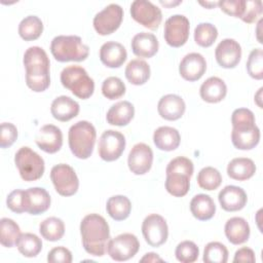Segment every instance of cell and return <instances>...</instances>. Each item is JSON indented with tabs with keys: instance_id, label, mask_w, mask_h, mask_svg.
I'll list each match as a JSON object with an SVG mask.
<instances>
[{
	"instance_id": "cell-41",
	"label": "cell",
	"mask_w": 263,
	"mask_h": 263,
	"mask_svg": "<svg viewBox=\"0 0 263 263\" xmlns=\"http://www.w3.org/2000/svg\"><path fill=\"white\" fill-rule=\"evenodd\" d=\"M126 87L123 81L115 76L106 78L102 83V93L109 100H116L125 93Z\"/></svg>"
},
{
	"instance_id": "cell-12",
	"label": "cell",
	"mask_w": 263,
	"mask_h": 263,
	"mask_svg": "<svg viewBox=\"0 0 263 263\" xmlns=\"http://www.w3.org/2000/svg\"><path fill=\"white\" fill-rule=\"evenodd\" d=\"M190 23L183 14H174L164 23V40L172 47L184 45L189 37Z\"/></svg>"
},
{
	"instance_id": "cell-13",
	"label": "cell",
	"mask_w": 263,
	"mask_h": 263,
	"mask_svg": "<svg viewBox=\"0 0 263 263\" xmlns=\"http://www.w3.org/2000/svg\"><path fill=\"white\" fill-rule=\"evenodd\" d=\"M125 138L117 130H105L99 141V155L105 161L117 160L125 149Z\"/></svg>"
},
{
	"instance_id": "cell-23",
	"label": "cell",
	"mask_w": 263,
	"mask_h": 263,
	"mask_svg": "<svg viewBox=\"0 0 263 263\" xmlns=\"http://www.w3.org/2000/svg\"><path fill=\"white\" fill-rule=\"evenodd\" d=\"M126 58V49L119 42L107 41L100 48V60L109 68H119Z\"/></svg>"
},
{
	"instance_id": "cell-53",
	"label": "cell",
	"mask_w": 263,
	"mask_h": 263,
	"mask_svg": "<svg viewBox=\"0 0 263 263\" xmlns=\"http://www.w3.org/2000/svg\"><path fill=\"white\" fill-rule=\"evenodd\" d=\"M262 87H260L259 88V90H258V92L255 95V101H256V103H257V105L260 107V108H262V104H261V93H262Z\"/></svg>"
},
{
	"instance_id": "cell-6",
	"label": "cell",
	"mask_w": 263,
	"mask_h": 263,
	"mask_svg": "<svg viewBox=\"0 0 263 263\" xmlns=\"http://www.w3.org/2000/svg\"><path fill=\"white\" fill-rule=\"evenodd\" d=\"M14 163L24 181L31 182L40 179L45 170L43 158L31 148L21 147L14 155Z\"/></svg>"
},
{
	"instance_id": "cell-1",
	"label": "cell",
	"mask_w": 263,
	"mask_h": 263,
	"mask_svg": "<svg viewBox=\"0 0 263 263\" xmlns=\"http://www.w3.org/2000/svg\"><path fill=\"white\" fill-rule=\"evenodd\" d=\"M80 234L86 253L96 257L105 254L110 238V228L104 217L95 213L86 215L80 223Z\"/></svg>"
},
{
	"instance_id": "cell-9",
	"label": "cell",
	"mask_w": 263,
	"mask_h": 263,
	"mask_svg": "<svg viewBox=\"0 0 263 263\" xmlns=\"http://www.w3.org/2000/svg\"><path fill=\"white\" fill-rule=\"evenodd\" d=\"M130 15L137 23L150 30H156L162 21L160 8L148 0L133 1Z\"/></svg>"
},
{
	"instance_id": "cell-11",
	"label": "cell",
	"mask_w": 263,
	"mask_h": 263,
	"mask_svg": "<svg viewBox=\"0 0 263 263\" xmlns=\"http://www.w3.org/2000/svg\"><path fill=\"white\" fill-rule=\"evenodd\" d=\"M142 233L149 246L160 247L168 236V227L165 219L158 214L148 215L142 223Z\"/></svg>"
},
{
	"instance_id": "cell-35",
	"label": "cell",
	"mask_w": 263,
	"mask_h": 263,
	"mask_svg": "<svg viewBox=\"0 0 263 263\" xmlns=\"http://www.w3.org/2000/svg\"><path fill=\"white\" fill-rule=\"evenodd\" d=\"M18 252L27 258L36 257L42 250L41 239L34 233H22L16 241Z\"/></svg>"
},
{
	"instance_id": "cell-25",
	"label": "cell",
	"mask_w": 263,
	"mask_h": 263,
	"mask_svg": "<svg viewBox=\"0 0 263 263\" xmlns=\"http://www.w3.org/2000/svg\"><path fill=\"white\" fill-rule=\"evenodd\" d=\"M225 235L232 245H241L250 237V226L241 217H232L227 220L224 227Z\"/></svg>"
},
{
	"instance_id": "cell-18",
	"label": "cell",
	"mask_w": 263,
	"mask_h": 263,
	"mask_svg": "<svg viewBox=\"0 0 263 263\" xmlns=\"http://www.w3.org/2000/svg\"><path fill=\"white\" fill-rule=\"evenodd\" d=\"M25 212L30 215H40L46 212L50 206V196L48 192L41 187H32L24 190Z\"/></svg>"
},
{
	"instance_id": "cell-46",
	"label": "cell",
	"mask_w": 263,
	"mask_h": 263,
	"mask_svg": "<svg viewBox=\"0 0 263 263\" xmlns=\"http://www.w3.org/2000/svg\"><path fill=\"white\" fill-rule=\"evenodd\" d=\"M262 13V1L261 0H246L245 11L241 16V21L247 24H252Z\"/></svg>"
},
{
	"instance_id": "cell-34",
	"label": "cell",
	"mask_w": 263,
	"mask_h": 263,
	"mask_svg": "<svg viewBox=\"0 0 263 263\" xmlns=\"http://www.w3.org/2000/svg\"><path fill=\"white\" fill-rule=\"evenodd\" d=\"M43 32V23L37 15H28L24 17L18 25V34L26 40H36Z\"/></svg>"
},
{
	"instance_id": "cell-49",
	"label": "cell",
	"mask_w": 263,
	"mask_h": 263,
	"mask_svg": "<svg viewBox=\"0 0 263 263\" xmlns=\"http://www.w3.org/2000/svg\"><path fill=\"white\" fill-rule=\"evenodd\" d=\"M7 208L13 213H24L25 212V199H24V190L15 189L11 191L6 198Z\"/></svg>"
},
{
	"instance_id": "cell-50",
	"label": "cell",
	"mask_w": 263,
	"mask_h": 263,
	"mask_svg": "<svg viewBox=\"0 0 263 263\" xmlns=\"http://www.w3.org/2000/svg\"><path fill=\"white\" fill-rule=\"evenodd\" d=\"M47 261L49 263H71L72 253L65 247H57L48 252Z\"/></svg>"
},
{
	"instance_id": "cell-51",
	"label": "cell",
	"mask_w": 263,
	"mask_h": 263,
	"mask_svg": "<svg viewBox=\"0 0 263 263\" xmlns=\"http://www.w3.org/2000/svg\"><path fill=\"white\" fill-rule=\"evenodd\" d=\"M256 261V257H255V253L252 249L247 248V247H242L240 249H238L235 254H234V258H233V262H250V263H254Z\"/></svg>"
},
{
	"instance_id": "cell-32",
	"label": "cell",
	"mask_w": 263,
	"mask_h": 263,
	"mask_svg": "<svg viewBox=\"0 0 263 263\" xmlns=\"http://www.w3.org/2000/svg\"><path fill=\"white\" fill-rule=\"evenodd\" d=\"M108 215L115 221L125 220L132 211V202L124 195H113L106 203Z\"/></svg>"
},
{
	"instance_id": "cell-37",
	"label": "cell",
	"mask_w": 263,
	"mask_h": 263,
	"mask_svg": "<svg viewBox=\"0 0 263 263\" xmlns=\"http://www.w3.org/2000/svg\"><path fill=\"white\" fill-rule=\"evenodd\" d=\"M20 226L9 218L0 220V242L5 248H12L21 235Z\"/></svg>"
},
{
	"instance_id": "cell-43",
	"label": "cell",
	"mask_w": 263,
	"mask_h": 263,
	"mask_svg": "<svg viewBox=\"0 0 263 263\" xmlns=\"http://www.w3.org/2000/svg\"><path fill=\"white\" fill-rule=\"evenodd\" d=\"M247 70L252 78L256 80L263 78V51L261 48H255L250 52L247 62Z\"/></svg>"
},
{
	"instance_id": "cell-36",
	"label": "cell",
	"mask_w": 263,
	"mask_h": 263,
	"mask_svg": "<svg viewBox=\"0 0 263 263\" xmlns=\"http://www.w3.org/2000/svg\"><path fill=\"white\" fill-rule=\"evenodd\" d=\"M190 188V177L179 174L172 173L166 175L165 179V189L166 191L176 197H182L187 194Z\"/></svg>"
},
{
	"instance_id": "cell-15",
	"label": "cell",
	"mask_w": 263,
	"mask_h": 263,
	"mask_svg": "<svg viewBox=\"0 0 263 263\" xmlns=\"http://www.w3.org/2000/svg\"><path fill=\"white\" fill-rule=\"evenodd\" d=\"M216 61L222 68H235L241 59V47L232 38L223 39L215 49Z\"/></svg>"
},
{
	"instance_id": "cell-42",
	"label": "cell",
	"mask_w": 263,
	"mask_h": 263,
	"mask_svg": "<svg viewBox=\"0 0 263 263\" xmlns=\"http://www.w3.org/2000/svg\"><path fill=\"white\" fill-rule=\"evenodd\" d=\"M176 258L182 263H193L197 260L199 255V249L195 242L191 240L181 241L175 251Z\"/></svg>"
},
{
	"instance_id": "cell-4",
	"label": "cell",
	"mask_w": 263,
	"mask_h": 263,
	"mask_svg": "<svg viewBox=\"0 0 263 263\" xmlns=\"http://www.w3.org/2000/svg\"><path fill=\"white\" fill-rule=\"evenodd\" d=\"M50 51L58 62H82L89 53V47L76 35H59L50 43Z\"/></svg>"
},
{
	"instance_id": "cell-45",
	"label": "cell",
	"mask_w": 263,
	"mask_h": 263,
	"mask_svg": "<svg viewBox=\"0 0 263 263\" xmlns=\"http://www.w3.org/2000/svg\"><path fill=\"white\" fill-rule=\"evenodd\" d=\"M231 123L232 127L254 125L256 124L254 113L247 108L235 109L231 115Z\"/></svg>"
},
{
	"instance_id": "cell-22",
	"label": "cell",
	"mask_w": 263,
	"mask_h": 263,
	"mask_svg": "<svg viewBox=\"0 0 263 263\" xmlns=\"http://www.w3.org/2000/svg\"><path fill=\"white\" fill-rule=\"evenodd\" d=\"M130 46L135 55L139 58L149 59L158 51L159 43L154 34L148 32H141L134 36Z\"/></svg>"
},
{
	"instance_id": "cell-31",
	"label": "cell",
	"mask_w": 263,
	"mask_h": 263,
	"mask_svg": "<svg viewBox=\"0 0 263 263\" xmlns=\"http://www.w3.org/2000/svg\"><path fill=\"white\" fill-rule=\"evenodd\" d=\"M124 74L129 83L134 85H143L150 78V66L144 60L135 59L128 62Z\"/></svg>"
},
{
	"instance_id": "cell-7",
	"label": "cell",
	"mask_w": 263,
	"mask_h": 263,
	"mask_svg": "<svg viewBox=\"0 0 263 263\" xmlns=\"http://www.w3.org/2000/svg\"><path fill=\"white\" fill-rule=\"evenodd\" d=\"M50 179L55 191L62 196L74 195L79 187L78 177L72 166L66 163H59L52 166Z\"/></svg>"
},
{
	"instance_id": "cell-2",
	"label": "cell",
	"mask_w": 263,
	"mask_h": 263,
	"mask_svg": "<svg viewBox=\"0 0 263 263\" xmlns=\"http://www.w3.org/2000/svg\"><path fill=\"white\" fill-rule=\"evenodd\" d=\"M23 63L27 86L35 92L44 91L50 84V62L45 50L39 46L29 47L24 53Z\"/></svg>"
},
{
	"instance_id": "cell-24",
	"label": "cell",
	"mask_w": 263,
	"mask_h": 263,
	"mask_svg": "<svg viewBox=\"0 0 263 263\" xmlns=\"http://www.w3.org/2000/svg\"><path fill=\"white\" fill-rule=\"evenodd\" d=\"M79 104L68 96L55 98L50 106V112L53 118L59 121H69L79 113Z\"/></svg>"
},
{
	"instance_id": "cell-28",
	"label": "cell",
	"mask_w": 263,
	"mask_h": 263,
	"mask_svg": "<svg viewBox=\"0 0 263 263\" xmlns=\"http://www.w3.org/2000/svg\"><path fill=\"white\" fill-rule=\"evenodd\" d=\"M227 93V86L225 82L216 76L208 78L199 88L201 99L208 103L221 102Z\"/></svg>"
},
{
	"instance_id": "cell-29",
	"label": "cell",
	"mask_w": 263,
	"mask_h": 263,
	"mask_svg": "<svg viewBox=\"0 0 263 263\" xmlns=\"http://www.w3.org/2000/svg\"><path fill=\"white\" fill-rule=\"evenodd\" d=\"M190 211L194 218L199 221H206L214 217L216 204L208 194H196L190 201Z\"/></svg>"
},
{
	"instance_id": "cell-33",
	"label": "cell",
	"mask_w": 263,
	"mask_h": 263,
	"mask_svg": "<svg viewBox=\"0 0 263 263\" xmlns=\"http://www.w3.org/2000/svg\"><path fill=\"white\" fill-rule=\"evenodd\" d=\"M39 232L44 239L57 241L65 234V224L60 218L49 217L40 223Z\"/></svg>"
},
{
	"instance_id": "cell-27",
	"label": "cell",
	"mask_w": 263,
	"mask_h": 263,
	"mask_svg": "<svg viewBox=\"0 0 263 263\" xmlns=\"http://www.w3.org/2000/svg\"><path fill=\"white\" fill-rule=\"evenodd\" d=\"M153 142L159 150L173 151L179 147L181 136L179 130L175 127L159 126L154 130Z\"/></svg>"
},
{
	"instance_id": "cell-40",
	"label": "cell",
	"mask_w": 263,
	"mask_h": 263,
	"mask_svg": "<svg viewBox=\"0 0 263 263\" xmlns=\"http://www.w3.org/2000/svg\"><path fill=\"white\" fill-rule=\"evenodd\" d=\"M202 260L205 263H226L228 250L219 241H211L204 247Z\"/></svg>"
},
{
	"instance_id": "cell-8",
	"label": "cell",
	"mask_w": 263,
	"mask_h": 263,
	"mask_svg": "<svg viewBox=\"0 0 263 263\" xmlns=\"http://www.w3.org/2000/svg\"><path fill=\"white\" fill-rule=\"evenodd\" d=\"M140 249L139 239L135 234L122 233L110 239L107 243V253L115 261H126L135 257Z\"/></svg>"
},
{
	"instance_id": "cell-48",
	"label": "cell",
	"mask_w": 263,
	"mask_h": 263,
	"mask_svg": "<svg viewBox=\"0 0 263 263\" xmlns=\"http://www.w3.org/2000/svg\"><path fill=\"white\" fill-rule=\"evenodd\" d=\"M17 139V128L13 123L2 122L1 123V136H0V147H10Z\"/></svg>"
},
{
	"instance_id": "cell-38",
	"label": "cell",
	"mask_w": 263,
	"mask_h": 263,
	"mask_svg": "<svg viewBox=\"0 0 263 263\" xmlns=\"http://www.w3.org/2000/svg\"><path fill=\"white\" fill-rule=\"evenodd\" d=\"M196 180L200 188L211 191L217 189L221 185L222 176L217 168L213 166H205L199 171Z\"/></svg>"
},
{
	"instance_id": "cell-54",
	"label": "cell",
	"mask_w": 263,
	"mask_h": 263,
	"mask_svg": "<svg viewBox=\"0 0 263 263\" xmlns=\"http://www.w3.org/2000/svg\"><path fill=\"white\" fill-rule=\"evenodd\" d=\"M199 4H201V5L205 6V7H210L211 8V7H214V6L218 5V2H202V1H200Z\"/></svg>"
},
{
	"instance_id": "cell-30",
	"label": "cell",
	"mask_w": 263,
	"mask_h": 263,
	"mask_svg": "<svg viewBox=\"0 0 263 263\" xmlns=\"http://www.w3.org/2000/svg\"><path fill=\"white\" fill-rule=\"evenodd\" d=\"M256 173V165L251 158L237 157L230 160L227 165V175L236 181H245Z\"/></svg>"
},
{
	"instance_id": "cell-39",
	"label": "cell",
	"mask_w": 263,
	"mask_h": 263,
	"mask_svg": "<svg viewBox=\"0 0 263 263\" xmlns=\"http://www.w3.org/2000/svg\"><path fill=\"white\" fill-rule=\"evenodd\" d=\"M217 37L218 30L211 23H200L194 29V41L201 47L211 46Z\"/></svg>"
},
{
	"instance_id": "cell-47",
	"label": "cell",
	"mask_w": 263,
	"mask_h": 263,
	"mask_svg": "<svg viewBox=\"0 0 263 263\" xmlns=\"http://www.w3.org/2000/svg\"><path fill=\"white\" fill-rule=\"evenodd\" d=\"M246 0H227V1H218V6L225 13L241 18L245 11Z\"/></svg>"
},
{
	"instance_id": "cell-21",
	"label": "cell",
	"mask_w": 263,
	"mask_h": 263,
	"mask_svg": "<svg viewBox=\"0 0 263 263\" xmlns=\"http://www.w3.org/2000/svg\"><path fill=\"white\" fill-rule=\"evenodd\" d=\"M186 105L184 100L174 93H168L158 101L157 111L158 114L165 120H177L181 118L185 112Z\"/></svg>"
},
{
	"instance_id": "cell-17",
	"label": "cell",
	"mask_w": 263,
	"mask_h": 263,
	"mask_svg": "<svg viewBox=\"0 0 263 263\" xmlns=\"http://www.w3.org/2000/svg\"><path fill=\"white\" fill-rule=\"evenodd\" d=\"M205 59L198 52H190L186 54L179 65V73L187 81H196L200 79L205 73Z\"/></svg>"
},
{
	"instance_id": "cell-52",
	"label": "cell",
	"mask_w": 263,
	"mask_h": 263,
	"mask_svg": "<svg viewBox=\"0 0 263 263\" xmlns=\"http://www.w3.org/2000/svg\"><path fill=\"white\" fill-rule=\"evenodd\" d=\"M140 261L141 262H163V259H161L155 253H147L144 255V257Z\"/></svg>"
},
{
	"instance_id": "cell-26",
	"label": "cell",
	"mask_w": 263,
	"mask_h": 263,
	"mask_svg": "<svg viewBox=\"0 0 263 263\" xmlns=\"http://www.w3.org/2000/svg\"><path fill=\"white\" fill-rule=\"evenodd\" d=\"M135 115V107L128 101H120L110 107L106 119L109 124L116 126L127 125Z\"/></svg>"
},
{
	"instance_id": "cell-20",
	"label": "cell",
	"mask_w": 263,
	"mask_h": 263,
	"mask_svg": "<svg viewBox=\"0 0 263 263\" xmlns=\"http://www.w3.org/2000/svg\"><path fill=\"white\" fill-rule=\"evenodd\" d=\"M231 141L236 149L251 150L259 144L260 129L256 124L232 127Z\"/></svg>"
},
{
	"instance_id": "cell-10",
	"label": "cell",
	"mask_w": 263,
	"mask_h": 263,
	"mask_svg": "<svg viewBox=\"0 0 263 263\" xmlns=\"http://www.w3.org/2000/svg\"><path fill=\"white\" fill-rule=\"evenodd\" d=\"M122 18V7L116 3H111L95 15L92 24L96 32L105 36L115 32L120 27Z\"/></svg>"
},
{
	"instance_id": "cell-3",
	"label": "cell",
	"mask_w": 263,
	"mask_h": 263,
	"mask_svg": "<svg viewBox=\"0 0 263 263\" xmlns=\"http://www.w3.org/2000/svg\"><path fill=\"white\" fill-rule=\"evenodd\" d=\"M96 138V128L89 121L80 120L71 125L68 142L73 155L79 159H87L92 154Z\"/></svg>"
},
{
	"instance_id": "cell-14",
	"label": "cell",
	"mask_w": 263,
	"mask_h": 263,
	"mask_svg": "<svg viewBox=\"0 0 263 263\" xmlns=\"http://www.w3.org/2000/svg\"><path fill=\"white\" fill-rule=\"evenodd\" d=\"M153 151L145 143H138L130 149L127 157L128 168L135 175H144L151 168Z\"/></svg>"
},
{
	"instance_id": "cell-16",
	"label": "cell",
	"mask_w": 263,
	"mask_h": 263,
	"mask_svg": "<svg viewBox=\"0 0 263 263\" xmlns=\"http://www.w3.org/2000/svg\"><path fill=\"white\" fill-rule=\"evenodd\" d=\"M35 142L42 151L49 154L55 153L63 145L62 130L53 124H45L38 130Z\"/></svg>"
},
{
	"instance_id": "cell-44",
	"label": "cell",
	"mask_w": 263,
	"mask_h": 263,
	"mask_svg": "<svg viewBox=\"0 0 263 263\" xmlns=\"http://www.w3.org/2000/svg\"><path fill=\"white\" fill-rule=\"evenodd\" d=\"M194 171L193 162L184 156H178L173 158L166 165L165 173L172 174V173H179V174H184L188 177L191 178L192 174Z\"/></svg>"
},
{
	"instance_id": "cell-5",
	"label": "cell",
	"mask_w": 263,
	"mask_h": 263,
	"mask_svg": "<svg viewBox=\"0 0 263 263\" xmlns=\"http://www.w3.org/2000/svg\"><path fill=\"white\" fill-rule=\"evenodd\" d=\"M61 82L64 87L82 100L91 97L95 90L93 79L87 74L84 68L76 65L63 69L61 72Z\"/></svg>"
},
{
	"instance_id": "cell-19",
	"label": "cell",
	"mask_w": 263,
	"mask_h": 263,
	"mask_svg": "<svg viewBox=\"0 0 263 263\" xmlns=\"http://www.w3.org/2000/svg\"><path fill=\"white\" fill-rule=\"evenodd\" d=\"M221 208L226 212H236L245 208L248 201L246 191L234 185L225 186L218 194Z\"/></svg>"
}]
</instances>
